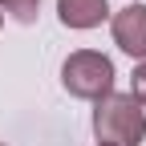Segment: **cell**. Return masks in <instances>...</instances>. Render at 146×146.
Instances as JSON below:
<instances>
[{"label": "cell", "mask_w": 146, "mask_h": 146, "mask_svg": "<svg viewBox=\"0 0 146 146\" xmlns=\"http://www.w3.org/2000/svg\"><path fill=\"white\" fill-rule=\"evenodd\" d=\"M94 134L98 146H142L146 110L130 94H106L102 102H94Z\"/></svg>", "instance_id": "6da1fadb"}, {"label": "cell", "mask_w": 146, "mask_h": 146, "mask_svg": "<svg viewBox=\"0 0 146 146\" xmlns=\"http://www.w3.org/2000/svg\"><path fill=\"white\" fill-rule=\"evenodd\" d=\"M114 61L98 49H77L61 65V85L81 102H102L106 94H114Z\"/></svg>", "instance_id": "7a4b0ae2"}, {"label": "cell", "mask_w": 146, "mask_h": 146, "mask_svg": "<svg viewBox=\"0 0 146 146\" xmlns=\"http://www.w3.org/2000/svg\"><path fill=\"white\" fill-rule=\"evenodd\" d=\"M110 33H114V45L130 57L146 61V4L130 0L126 8H118L110 16Z\"/></svg>", "instance_id": "3957f363"}, {"label": "cell", "mask_w": 146, "mask_h": 146, "mask_svg": "<svg viewBox=\"0 0 146 146\" xmlns=\"http://www.w3.org/2000/svg\"><path fill=\"white\" fill-rule=\"evenodd\" d=\"M110 16V0H57V21L65 29H98Z\"/></svg>", "instance_id": "277c9868"}, {"label": "cell", "mask_w": 146, "mask_h": 146, "mask_svg": "<svg viewBox=\"0 0 146 146\" xmlns=\"http://www.w3.org/2000/svg\"><path fill=\"white\" fill-rule=\"evenodd\" d=\"M36 4H41V0H0V8H4L12 21H21V25L36 21Z\"/></svg>", "instance_id": "5b68a950"}, {"label": "cell", "mask_w": 146, "mask_h": 146, "mask_svg": "<svg viewBox=\"0 0 146 146\" xmlns=\"http://www.w3.org/2000/svg\"><path fill=\"white\" fill-rule=\"evenodd\" d=\"M130 98H134V102L146 110V61L134 69V81H130Z\"/></svg>", "instance_id": "8992f818"}, {"label": "cell", "mask_w": 146, "mask_h": 146, "mask_svg": "<svg viewBox=\"0 0 146 146\" xmlns=\"http://www.w3.org/2000/svg\"><path fill=\"white\" fill-rule=\"evenodd\" d=\"M0 21H4V12H0Z\"/></svg>", "instance_id": "52a82bcc"}, {"label": "cell", "mask_w": 146, "mask_h": 146, "mask_svg": "<svg viewBox=\"0 0 146 146\" xmlns=\"http://www.w3.org/2000/svg\"><path fill=\"white\" fill-rule=\"evenodd\" d=\"M0 146H4V142H0Z\"/></svg>", "instance_id": "ba28073f"}]
</instances>
